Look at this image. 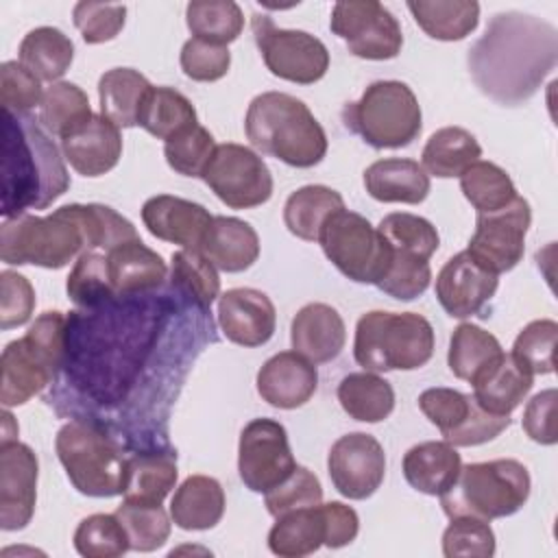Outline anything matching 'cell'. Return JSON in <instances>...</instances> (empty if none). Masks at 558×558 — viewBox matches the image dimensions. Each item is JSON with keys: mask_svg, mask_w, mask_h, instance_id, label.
<instances>
[{"mask_svg": "<svg viewBox=\"0 0 558 558\" xmlns=\"http://www.w3.org/2000/svg\"><path fill=\"white\" fill-rule=\"evenodd\" d=\"M179 477L174 451L135 453L126 458L124 501L159 506L174 488Z\"/></svg>", "mask_w": 558, "mask_h": 558, "instance_id": "31", "label": "cell"}, {"mask_svg": "<svg viewBox=\"0 0 558 558\" xmlns=\"http://www.w3.org/2000/svg\"><path fill=\"white\" fill-rule=\"evenodd\" d=\"M556 388L541 390L534 395L523 410V429L525 434L541 445H556Z\"/></svg>", "mask_w": 558, "mask_h": 558, "instance_id": "59", "label": "cell"}, {"mask_svg": "<svg viewBox=\"0 0 558 558\" xmlns=\"http://www.w3.org/2000/svg\"><path fill=\"white\" fill-rule=\"evenodd\" d=\"M248 142L292 168H312L327 153V135L310 107L283 92H264L246 109Z\"/></svg>", "mask_w": 558, "mask_h": 558, "instance_id": "3", "label": "cell"}, {"mask_svg": "<svg viewBox=\"0 0 558 558\" xmlns=\"http://www.w3.org/2000/svg\"><path fill=\"white\" fill-rule=\"evenodd\" d=\"M442 554L447 558H490L495 554V532L488 521L453 517L442 534Z\"/></svg>", "mask_w": 558, "mask_h": 558, "instance_id": "53", "label": "cell"}, {"mask_svg": "<svg viewBox=\"0 0 558 558\" xmlns=\"http://www.w3.org/2000/svg\"><path fill=\"white\" fill-rule=\"evenodd\" d=\"M329 28L351 54L371 61L395 59L403 46L397 17L377 0H340L331 9Z\"/></svg>", "mask_w": 558, "mask_h": 558, "instance_id": "13", "label": "cell"}, {"mask_svg": "<svg viewBox=\"0 0 558 558\" xmlns=\"http://www.w3.org/2000/svg\"><path fill=\"white\" fill-rule=\"evenodd\" d=\"M473 399L477 405L495 416H510L527 397L534 375L527 373L512 353H499L473 379Z\"/></svg>", "mask_w": 558, "mask_h": 558, "instance_id": "25", "label": "cell"}, {"mask_svg": "<svg viewBox=\"0 0 558 558\" xmlns=\"http://www.w3.org/2000/svg\"><path fill=\"white\" fill-rule=\"evenodd\" d=\"M0 98L2 111L28 113L41 105V81L17 61H4L0 65Z\"/></svg>", "mask_w": 558, "mask_h": 558, "instance_id": "57", "label": "cell"}, {"mask_svg": "<svg viewBox=\"0 0 558 558\" xmlns=\"http://www.w3.org/2000/svg\"><path fill=\"white\" fill-rule=\"evenodd\" d=\"M225 490L209 475H190L174 490L170 519L181 530H211L225 514Z\"/></svg>", "mask_w": 558, "mask_h": 558, "instance_id": "30", "label": "cell"}, {"mask_svg": "<svg viewBox=\"0 0 558 558\" xmlns=\"http://www.w3.org/2000/svg\"><path fill=\"white\" fill-rule=\"evenodd\" d=\"M418 408L453 447H475L497 438L510 416H495L477 405L473 395L453 388H427L418 395Z\"/></svg>", "mask_w": 558, "mask_h": 558, "instance_id": "15", "label": "cell"}, {"mask_svg": "<svg viewBox=\"0 0 558 558\" xmlns=\"http://www.w3.org/2000/svg\"><path fill=\"white\" fill-rule=\"evenodd\" d=\"M201 179L231 209H251L272 196L266 161L248 146L233 142L216 146Z\"/></svg>", "mask_w": 558, "mask_h": 558, "instance_id": "12", "label": "cell"}, {"mask_svg": "<svg viewBox=\"0 0 558 558\" xmlns=\"http://www.w3.org/2000/svg\"><path fill=\"white\" fill-rule=\"evenodd\" d=\"M530 473L519 460L471 462L460 466L456 482L440 495V506L449 519L473 517L490 521L519 512L530 497Z\"/></svg>", "mask_w": 558, "mask_h": 558, "instance_id": "6", "label": "cell"}, {"mask_svg": "<svg viewBox=\"0 0 558 558\" xmlns=\"http://www.w3.org/2000/svg\"><path fill=\"white\" fill-rule=\"evenodd\" d=\"M377 231L384 235V240L399 251L414 253L423 259H429L440 244L436 227L421 216L395 211L381 218Z\"/></svg>", "mask_w": 558, "mask_h": 558, "instance_id": "49", "label": "cell"}, {"mask_svg": "<svg viewBox=\"0 0 558 558\" xmlns=\"http://www.w3.org/2000/svg\"><path fill=\"white\" fill-rule=\"evenodd\" d=\"M216 146L214 135L196 122L166 140L163 155L174 172L183 177H203Z\"/></svg>", "mask_w": 558, "mask_h": 558, "instance_id": "52", "label": "cell"}, {"mask_svg": "<svg viewBox=\"0 0 558 558\" xmlns=\"http://www.w3.org/2000/svg\"><path fill=\"white\" fill-rule=\"evenodd\" d=\"M558 59V31L534 15L497 13L469 50L475 85L501 105H519L536 94Z\"/></svg>", "mask_w": 558, "mask_h": 558, "instance_id": "1", "label": "cell"}, {"mask_svg": "<svg viewBox=\"0 0 558 558\" xmlns=\"http://www.w3.org/2000/svg\"><path fill=\"white\" fill-rule=\"evenodd\" d=\"M85 251L83 231L68 205L48 216L20 214L4 218L0 227V257L4 264H33L57 270Z\"/></svg>", "mask_w": 558, "mask_h": 558, "instance_id": "9", "label": "cell"}, {"mask_svg": "<svg viewBox=\"0 0 558 558\" xmlns=\"http://www.w3.org/2000/svg\"><path fill=\"white\" fill-rule=\"evenodd\" d=\"M179 63L187 78L201 81V83H211V81L222 78L229 72L231 52L227 46L192 37L183 44Z\"/></svg>", "mask_w": 558, "mask_h": 558, "instance_id": "56", "label": "cell"}, {"mask_svg": "<svg viewBox=\"0 0 558 558\" xmlns=\"http://www.w3.org/2000/svg\"><path fill=\"white\" fill-rule=\"evenodd\" d=\"M74 549L85 558H118L126 554L129 536L120 519L113 514H89L74 532Z\"/></svg>", "mask_w": 558, "mask_h": 558, "instance_id": "48", "label": "cell"}, {"mask_svg": "<svg viewBox=\"0 0 558 558\" xmlns=\"http://www.w3.org/2000/svg\"><path fill=\"white\" fill-rule=\"evenodd\" d=\"M94 118L87 94L68 81L52 83L39 105V124L57 137H68Z\"/></svg>", "mask_w": 558, "mask_h": 558, "instance_id": "39", "label": "cell"}, {"mask_svg": "<svg viewBox=\"0 0 558 558\" xmlns=\"http://www.w3.org/2000/svg\"><path fill=\"white\" fill-rule=\"evenodd\" d=\"M499 340L473 323H460L449 340V371L464 381H471L484 366L501 353Z\"/></svg>", "mask_w": 558, "mask_h": 558, "instance_id": "44", "label": "cell"}, {"mask_svg": "<svg viewBox=\"0 0 558 558\" xmlns=\"http://www.w3.org/2000/svg\"><path fill=\"white\" fill-rule=\"evenodd\" d=\"M35 451L20 442H0V527L7 532L22 530L31 523L37 501Z\"/></svg>", "mask_w": 558, "mask_h": 558, "instance_id": "18", "label": "cell"}, {"mask_svg": "<svg viewBox=\"0 0 558 558\" xmlns=\"http://www.w3.org/2000/svg\"><path fill=\"white\" fill-rule=\"evenodd\" d=\"M109 279L116 296H129L155 290L163 283L168 268L161 255L148 248L140 238L118 244L107 253Z\"/></svg>", "mask_w": 558, "mask_h": 558, "instance_id": "26", "label": "cell"}, {"mask_svg": "<svg viewBox=\"0 0 558 558\" xmlns=\"http://www.w3.org/2000/svg\"><path fill=\"white\" fill-rule=\"evenodd\" d=\"M251 26L270 74L299 85H312L327 74L329 52L318 37L305 31L279 28L264 13H253Z\"/></svg>", "mask_w": 558, "mask_h": 558, "instance_id": "11", "label": "cell"}, {"mask_svg": "<svg viewBox=\"0 0 558 558\" xmlns=\"http://www.w3.org/2000/svg\"><path fill=\"white\" fill-rule=\"evenodd\" d=\"M116 517L126 530L129 547L133 551H155L159 549L168 536H170V517L159 506H146V504H131L122 501L116 508Z\"/></svg>", "mask_w": 558, "mask_h": 558, "instance_id": "47", "label": "cell"}, {"mask_svg": "<svg viewBox=\"0 0 558 558\" xmlns=\"http://www.w3.org/2000/svg\"><path fill=\"white\" fill-rule=\"evenodd\" d=\"M68 209L83 231L87 251L109 253L118 244L140 238L133 222L107 205L72 203V205H68Z\"/></svg>", "mask_w": 558, "mask_h": 558, "instance_id": "45", "label": "cell"}, {"mask_svg": "<svg viewBox=\"0 0 558 558\" xmlns=\"http://www.w3.org/2000/svg\"><path fill=\"white\" fill-rule=\"evenodd\" d=\"M323 510H325V519H327L325 547L340 549V547L349 545L351 541H355L357 530H360V519L351 506H347L342 501H329V504H323Z\"/></svg>", "mask_w": 558, "mask_h": 558, "instance_id": "60", "label": "cell"}, {"mask_svg": "<svg viewBox=\"0 0 558 558\" xmlns=\"http://www.w3.org/2000/svg\"><path fill=\"white\" fill-rule=\"evenodd\" d=\"M499 275L482 268L466 251L449 257L436 277V299L451 318H469L495 296Z\"/></svg>", "mask_w": 558, "mask_h": 558, "instance_id": "19", "label": "cell"}, {"mask_svg": "<svg viewBox=\"0 0 558 558\" xmlns=\"http://www.w3.org/2000/svg\"><path fill=\"white\" fill-rule=\"evenodd\" d=\"M153 85L133 68L107 70L98 81L100 113L116 126H135L142 102Z\"/></svg>", "mask_w": 558, "mask_h": 558, "instance_id": "34", "label": "cell"}, {"mask_svg": "<svg viewBox=\"0 0 558 558\" xmlns=\"http://www.w3.org/2000/svg\"><path fill=\"white\" fill-rule=\"evenodd\" d=\"M185 22L196 39L227 46L244 28V13L233 0H194L185 7Z\"/></svg>", "mask_w": 558, "mask_h": 558, "instance_id": "43", "label": "cell"}, {"mask_svg": "<svg viewBox=\"0 0 558 558\" xmlns=\"http://www.w3.org/2000/svg\"><path fill=\"white\" fill-rule=\"evenodd\" d=\"M72 17L85 44H105L118 37V33L124 28L126 7L105 2H76Z\"/></svg>", "mask_w": 558, "mask_h": 558, "instance_id": "55", "label": "cell"}, {"mask_svg": "<svg viewBox=\"0 0 558 558\" xmlns=\"http://www.w3.org/2000/svg\"><path fill=\"white\" fill-rule=\"evenodd\" d=\"M364 187L379 203L418 205L429 194V174L414 159L388 157L364 170Z\"/></svg>", "mask_w": 558, "mask_h": 558, "instance_id": "27", "label": "cell"}, {"mask_svg": "<svg viewBox=\"0 0 558 558\" xmlns=\"http://www.w3.org/2000/svg\"><path fill=\"white\" fill-rule=\"evenodd\" d=\"M556 336L558 325L556 320L541 318L525 325L514 344H512V357L532 375H549L556 366Z\"/></svg>", "mask_w": 558, "mask_h": 558, "instance_id": "51", "label": "cell"}, {"mask_svg": "<svg viewBox=\"0 0 558 558\" xmlns=\"http://www.w3.org/2000/svg\"><path fill=\"white\" fill-rule=\"evenodd\" d=\"M414 22L440 41H460L477 28L480 4L475 0H410Z\"/></svg>", "mask_w": 558, "mask_h": 558, "instance_id": "35", "label": "cell"}, {"mask_svg": "<svg viewBox=\"0 0 558 558\" xmlns=\"http://www.w3.org/2000/svg\"><path fill=\"white\" fill-rule=\"evenodd\" d=\"M482 157V146L473 133L462 126H442L429 135L421 161L423 170L438 177H460L471 163Z\"/></svg>", "mask_w": 558, "mask_h": 558, "instance_id": "38", "label": "cell"}, {"mask_svg": "<svg viewBox=\"0 0 558 558\" xmlns=\"http://www.w3.org/2000/svg\"><path fill=\"white\" fill-rule=\"evenodd\" d=\"M201 253L222 272H242L259 257V235L240 218L214 216Z\"/></svg>", "mask_w": 558, "mask_h": 558, "instance_id": "28", "label": "cell"}, {"mask_svg": "<svg viewBox=\"0 0 558 558\" xmlns=\"http://www.w3.org/2000/svg\"><path fill=\"white\" fill-rule=\"evenodd\" d=\"M35 290L31 281L13 270L0 272V327L13 329L33 316Z\"/></svg>", "mask_w": 558, "mask_h": 558, "instance_id": "58", "label": "cell"}, {"mask_svg": "<svg viewBox=\"0 0 558 558\" xmlns=\"http://www.w3.org/2000/svg\"><path fill=\"white\" fill-rule=\"evenodd\" d=\"M325 538L327 519L323 504H316L277 517L268 532V549L281 558H301L320 549Z\"/></svg>", "mask_w": 558, "mask_h": 558, "instance_id": "32", "label": "cell"}, {"mask_svg": "<svg viewBox=\"0 0 558 558\" xmlns=\"http://www.w3.org/2000/svg\"><path fill=\"white\" fill-rule=\"evenodd\" d=\"M68 296L78 307H96L116 296L107 268V253L85 251L78 255L70 277H68Z\"/></svg>", "mask_w": 558, "mask_h": 558, "instance_id": "46", "label": "cell"}, {"mask_svg": "<svg viewBox=\"0 0 558 558\" xmlns=\"http://www.w3.org/2000/svg\"><path fill=\"white\" fill-rule=\"evenodd\" d=\"M65 161L83 177H100L118 166L122 157V135L102 113L61 140Z\"/></svg>", "mask_w": 558, "mask_h": 558, "instance_id": "24", "label": "cell"}, {"mask_svg": "<svg viewBox=\"0 0 558 558\" xmlns=\"http://www.w3.org/2000/svg\"><path fill=\"white\" fill-rule=\"evenodd\" d=\"M65 349L68 318L63 312L52 310L39 314L28 331L22 338L11 340L2 351V405H22L39 395L63 366Z\"/></svg>", "mask_w": 558, "mask_h": 558, "instance_id": "4", "label": "cell"}, {"mask_svg": "<svg viewBox=\"0 0 558 558\" xmlns=\"http://www.w3.org/2000/svg\"><path fill=\"white\" fill-rule=\"evenodd\" d=\"M264 501H266V510L277 519L286 512L320 504L323 486L310 469L296 464V469L279 486H275L264 495Z\"/></svg>", "mask_w": 558, "mask_h": 558, "instance_id": "54", "label": "cell"}, {"mask_svg": "<svg viewBox=\"0 0 558 558\" xmlns=\"http://www.w3.org/2000/svg\"><path fill=\"white\" fill-rule=\"evenodd\" d=\"M294 469L288 432L279 421L262 416L244 425L238 442V473L248 490L266 495Z\"/></svg>", "mask_w": 558, "mask_h": 558, "instance_id": "14", "label": "cell"}, {"mask_svg": "<svg viewBox=\"0 0 558 558\" xmlns=\"http://www.w3.org/2000/svg\"><path fill=\"white\" fill-rule=\"evenodd\" d=\"M342 122L373 148H403L418 137L423 113L405 83L375 81L342 107Z\"/></svg>", "mask_w": 558, "mask_h": 558, "instance_id": "8", "label": "cell"}, {"mask_svg": "<svg viewBox=\"0 0 558 558\" xmlns=\"http://www.w3.org/2000/svg\"><path fill=\"white\" fill-rule=\"evenodd\" d=\"M57 458L72 486L87 497H116L124 490L126 456L96 423L74 418L54 438Z\"/></svg>", "mask_w": 558, "mask_h": 558, "instance_id": "7", "label": "cell"}, {"mask_svg": "<svg viewBox=\"0 0 558 558\" xmlns=\"http://www.w3.org/2000/svg\"><path fill=\"white\" fill-rule=\"evenodd\" d=\"M218 323L227 340L240 347H262L275 333L277 312L262 290L231 288L218 299Z\"/></svg>", "mask_w": 558, "mask_h": 558, "instance_id": "20", "label": "cell"}, {"mask_svg": "<svg viewBox=\"0 0 558 558\" xmlns=\"http://www.w3.org/2000/svg\"><path fill=\"white\" fill-rule=\"evenodd\" d=\"M344 209L340 192L327 185H303L292 192L283 205V222L288 231L305 242H318L327 218Z\"/></svg>", "mask_w": 558, "mask_h": 558, "instance_id": "33", "label": "cell"}, {"mask_svg": "<svg viewBox=\"0 0 558 558\" xmlns=\"http://www.w3.org/2000/svg\"><path fill=\"white\" fill-rule=\"evenodd\" d=\"M530 222L532 211L523 196H517L504 209L477 214L466 253L493 275L508 272L523 257Z\"/></svg>", "mask_w": 558, "mask_h": 558, "instance_id": "16", "label": "cell"}, {"mask_svg": "<svg viewBox=\"0 0 558 558\" xmlns=\"http://www.w3.org/2000/svg\"><path fill=\"white\" fill-rule=\"evenodd\" d=\"M142 220L157 240L201 251L214 216L198 203L172 194H157L142 205Z\"/></svg>", "mask_w": 558, "mask_h": 558, "instance_id": "21", "label": "cell"}, {"mask_svg": "<svg viewBox=\"0 0 558 558\" xmlns=\"http://www.w3.org/2000/svg\"><path fill=\"white\" fill-rule=\"evenodd\" d=\"M290 342L312 364L331 362L342 353L347 342L344 320L327 303H307L292 318Z\"/></svg>", "mask_w": 558, "mask_h": 558, "instance_id": "23", "label": "cell"}, {"mask_svg": "<svg viewBox=\"0 0 558 558\" xmlns=\"http://www.w3.org/2000/svg\"><path fill=\"white\" fill-rule=\"evenodd\" d=\"M137 124L157 140H170L183 129L196 124V109L172 87H150L142 102Z\"/></svg>", "mask_w": 558, "mask_h": 558, "instance_id": "40", "label": "cell"}, {"mask_svg": "<svg viewBox=\"0 0 558 558\" xmlns=\"http://www.w3.org/2000/svg\"><path fill=\"white\" fill-rule=\"evenodd\" d=\"M170 283L177 292L192 299V303L198 305L203 312L211 307L220 292L218 268L201 251L192 248H181L172 253Z\"/></svg>", "mask_w": 558, "mask_h": 558, "instance_id": "42", "label": "cell"}, {"mask_svg": "<svg viewBox=\"0 0 558 558\" xmlns=\"http://www.w3.org/2000/svg\"><path fill=\"white\" fill-rule=\"evenodd\" d=\"M257 392L259 397L279 410H294L305 405L316 388L318 373L316 366L296 351L275 353L257 371Z\"/></svg>", "mask_w": 558, "mask_h": 558, "instance_id": "22", "label": "cell"}, {"mask_svg": "<svg viewBox=\"0 0 558 558\" xmlns=\"http://www.w3.org/2000/svg\"><path fill=\"white\" fill-rule=\"evenodd\" d=\"M336 395L342 410L362 423H379L395 410L392 386L371 371L344 375Z\"/></svg>", "mask_w": 558, "mask_h": 558, "instance_id": "37", "label": "cell"}, {"mask_svg": "<svg viewBox=\"0 0 558 558\" xmlns=\"http://www.w3.org/2000/svg\"><path fill=\"white\" fill-rule=\"evenodd\" d=\"M429 281H432L429 259H423L414 253L390 246V262L377 288L392 299L412 301L429 288Z\"/></svg>", "mask_w": 558, "mask_h": 558, "instance_id": "50", "label": "cell"}, {"mask_svg": "<svg viewBox=\"0 0 558 558\" xmlns=\"http://www.w3.org/2000/svg\"><path fill=\"white\" fill-rule=\"evenodd\" d=\"M318 244L325 257L355 283L377 286L390 262V246L377 227L347 207L327 218Z\"/></svg>", "mask_w": 558, "mask_h": 558, "instance_id": "10", "label": "cell"}, {"mask_svg": "<svg viewBox=\"0 0 558 558\" xmlns=\"http://www.w3.org/2000/svg\"><path fill=\"white\" fill-rule=\"evenodd\" d=\"M2 216L46 209L70 187V174L50 133L28 113L2 111Z\"/></svg>", "mask_w": 558, "mask_h": 558, "instance_id": "2", "label": "cell"}, {"mask_svg": "<svg viewBox=\"0 0 558 558\" xmlns=\"http://www.w3.org/2000/svg\"><path fill=\"white\" fill-rule=\"evenodd\" d=\"M333 488L347 499H366L384 482L386 453L379 440L364 432L340 436L327 456Z\"/></svg>", "mask_w": 558, "mask_h": 558, "instance_id": "17", "label": "cell"}, {"mask_svg": "<svg viewBox=\"0 0 558 558\" xmlns=\"http://www.w3.org/2000/svg\"><path fill=\"white\" fill-rule=\"evenodd\" d=\"M460 190L477 214H490L510 205L519 194L504 168L477 159L460 174Z\"/></svg>", "mask_w": 558, "mask_h": 558, "instance_id": "41", "label": "cell"}, {"mask_svg": "<svg viewBox=\"0 0 558 558\" xmlns=\"http://www.w3.org/2000/svg\"><path fill=\"white\" fill-rule=\"evenodd\" d=\"M20 63L39 81L61 78L74 59L72 39L54 26H37L24 35L17 50Z\"/></svg>", "mask_w": 558, "mask_h": 558, "instance_id": "36", "label": "cell"}, {"mask_svg": "<svg viewBox=\"0 0 558 558\" xmlns=\"http://www.w3.org/2000/svg\"><path fill=\"white\" fill-rule=\"evenodd\" d=\"M460 466V453L447 440L418 442L403 456L405 482L414 490L432 497H440L456 482Z\"/></svg>", "mask_w": 558, "mask_h": 558, "instance_id": "29", "label": "cell"}, {"mask_svg": "<svg viewBox=\"0 0 558 558\" xmlns=\"http://www.w3.org/2000/svg\"><path fill=\"white\" fill-rule=\"evenodd\" d=\"M434 355V327L416 312L373 310L355 325L353 357L371 373L414 371Z\"/></svg>", "mask_w": 558, "mask_h": 558, "instance_id": "5", "label": "cell"}]
</instances>
